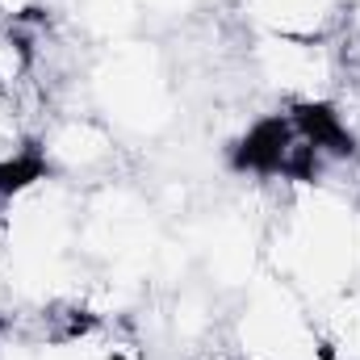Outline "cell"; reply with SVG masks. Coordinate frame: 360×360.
Returning <instances> with one entry per match:
<instances>
[{
  "instance_id": "1",
  "label": "cell",
  "mask_w": 360,
  "mask_h": 360,
  "mask_svg": "<svg viewBox=\"0 0 360 360\" xmlns=\"http://www.w3.org/2000/svg\"><path fill=\"white\" fill-rule=\"evenodd\" d=\"M8 256H13V205L0 197V272L8 264Z\"/></svg>"
}]
</instances>
